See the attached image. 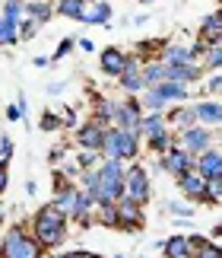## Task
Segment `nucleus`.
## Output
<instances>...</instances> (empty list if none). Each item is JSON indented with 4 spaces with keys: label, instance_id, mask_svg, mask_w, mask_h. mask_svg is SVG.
<instances>
[{
    "label": "nucleus",
    "instance_id": "obj_43",
    "mask_svg": "<svg viewBox=\"0 0 222 258\" xmlns=\"http://www.w3.org/2000/svg\"><path fill=\"white\" fill-rule=\"evenodd\" d=\"M60 172H64L67 178H70V182H73V178H79V172H83V169H79V166H76V160H64V163H60Z\"/></svg>",
    "mask_w": 222,
    "mask_h": 258
},
{
    "label": "nucleus",
    "instance_id": "obj_7",
    "mask_svg": "<svg viewBox=\"0 0 222 258\" xmlns=\"http://www.w3.org/2000/svg\"><path fill=\"white\" fill-rule=\"evenodd\" d=\"M124 195L127 198H134V201L140 204H146L149 201V195H153V178H149V169L143 163H130L127 166V178H124Z\"/></svg>",
    "mask_w": 222,
    "mask_h": 258
},
{
    "label": "nucleus",
    "instance_id": "obj_42",
    "mask_svg": "<svg viewBox=\"0 0 222 258\" xmlns=\"http://www.w3.org/2000/svg\"><path fill=\"white\" fill-rule=\"evenodd\" d=\"M194 204H203V207H219L222 201H219V198H216L213 191H209V188H203V191H200V198H197Z\"/></svg>",
    "mask_w": 222,
    "mask_h": 258
},
{
    "label": "nucleus",
    "instance_id": "obj_24",
    "mask_svg": "<svg viewBox=\"0 0 222 258\" xmlns=\"http://www.w3.org/2000/svg\"><path fill=\"white\" fill-rule=\"evenodd\" d=\"M86 0H54V16H64V19H76L86 13Z\"/></svg>",
    "mask_w": 222,
    "mask_h": 258
},
{
    "label": "nucleus",
    "instance_id": "obj_21",
    "mask_svg": "<svg viewBox=\"0 0 222 258\" xmlns=\"http://www.w3.org/2000/svg\"><path fill=\"white\" fill-rule=\"evenodd\" d=\"M159 252H162V258H190V242L184 233H178V236H168Z\"/></svg>",
    "mask_w": 222,
    "mask_h": 258
},
{
    "label": "nucleus",
    "instance_id": "obj_13",
    "mask_svg": "<svg viewBox=\"0 0 222 258\" xmlns=\"http://www.w3.org/2000/svg\"><path fill=\"white\" fill-rule=\"evenodd\" d=\"M124 64H127V51H121L118 45H108V48L98 51V67H102V74L111 77V80H118V77H121Z\"/></svg>",
    "mask_w": 222,
    "mask_h": 258
},
{
    "label": "nucleus",
    "instance_id": "obj_57",
    "mask_svg": "<svg viewBox=\"0 0 222 258\" xmlns=\"http://www.w3.org/2000/svg\"><path fill=\"white\" fill-rule=\"evenodd\" d=\"M216 45H222V35H219V38H216Z\"/></svg>",
    "mask_w": 222,
    "mask_h": 258
},
{
    "label": "nucleus",
    "instance_id": "obj_38",
    "mask_svg": "<svg viewBox=\"0 0 222 258\" xmlns=\"http://www.w3.org/2000/svg\"><path fill=\"white\" fill-rule=\"evenodd\" d=\"M73 48H76V38H60V42H57V51L51 54V64H57V61H64V57L70 54V51H73Z\"/></svg>",
    "mask_w": 222,
    "mask_h": 258
},
{
    "label": "nucleus",
    "instance_id": "obj_33",
    "mask_svg": "<svg viewBox=\"0 0 222 258\" xmlns=\"http://www.w3.org/2000/svg\"><path fill=\"white\" fill-rule=\"evenodd\" d=\"M13 45H19V26L0 16V48H13Z\"/></svg>",
    "mask_w": 222,
    "mask_h": 258
},
{
    "label": "nucleus",
    "instance_id": "obj_32",
    "mask_svg": "<svg viewBox=\"0 0 222 258\" xmlns=\"http://www.w3.org/2000/svg\"><path fill=\"white\" fill-rule=\"evenodd\" d=\"M76 185L83 188L86 195H92V201H98V169H83L76 178Z\"/></svg>",
    "mask_w": 222,
    "mask_h": 258
},
{
    "label": "nucleus",
    "instance_id": "obj_22",
    "mask_svg": "<svg viewBox=\"0 0 222 258\" xmlns=\"http://www.w3.org/2000/svg\"><path fill=\"white\" fill-rule=\"evenodd\" d=\"M159 93H162V99L168 105H178V102H187L190 99V86H184V83H171V80H162L156 86Z\"/></svg>",
    "mask_w": 222,
    "mask_h": 258
},
{
    "label": "nucleus",
    "instance_id": "obj_51",
    "mask_svg": "<svg viewBox=\"0 0 222 258\" xmlns=\"http://www.w3.org/2000/svg\"><path fill=\"white\" fill-rule=\"evenodd\" d=\"M127 23H134V26H146V23H149V16H146V13H143V16H130Z\"/></svg>",
    "mask_w": 222,
    "mask_h": 258
},
{
    "label": "nucleus",
    "instance_id": "obj_45",
    "mask_svg": "<svg viewBox=\"0 0 222 258\" xmlns=\"http://www.w3.org/2000/svg\"><path fill=\"white\" fill-rule=\"evenodd\" d=\"M60 121H64V127H76L79 124V118L73 108H60Z\"/></svg>",
    "mask_w": 222,
    "mask_h": 258
},
{
    "label": "nucleus",
    "instance_id": "obj_5",
    "mask_svg": "<svg viewBox=\"0 0 222 258\" xmlns=\"http://www.w3.org/2000/svg\"><path fill=\"white\" fill-rule=\"evenodd\" d=\"M194 163H197L194 153H187L181 144H171L168 150L156 160V172H165V175H171V178H178V175H184V172L194 169Z\"/></svg>",
    "mask_w": 222,
    "mask_h": 258
},
{
    "label": "nucleus",
    "instance_id": "obj_9",
    "mask_svg": "<svg viewBox=\"0 0 222 258\" xmlns=\"http://www.w3.org/2000/svg\"><path fill=\"white\" fill-rule=\"evenodd\" d=\"M105 131H108L105 121H98V118H86L83 124L73 127V141H76L79 150H102Z\"/></svg>",
    "mask_w": 222,
    "mask_h": 258
},
{
    "label": "nucleus",
    "instance_id": "obj_30",
    "mask_svg": "<svg viewBox=\"0 0 222 258\" xmlns=\"http://www.w3.org/2000/svg\"><path fill=\"white\" fill-rule=\"evenodd\" d=\"M165 214H168V217H175V220H194L197 204H187V201H168V204H165Z\"/></svg>",
    "mask_w": 222,
    "mask_h": 258
},
{
    "label": "nucleus",
    "instance_id": "obj_40",
    "mask_svg": "<svg viewBox=\"0 0 222 258\" xmlns=\"http://www.w3.org/2000/svg\"><path fill=\"white\" fill-rule=\"evenodd\" d=\"M203 89L209 96H219L222 93V71H216V74H209L206 80H203Z\"/></svg>",
    "mask_w": 222,
    "mask_h": 258
},
{
    "label": "nucleus",
    "instance_id": "obj_44",
    "mask_svg": "<svg viewBox=\"0 0 222 258\" xmlns=\"http://www.w3.org/2000/svg\"><path fill=\"white\" fill-rule=\"evenodd\" d=\"M7 121H26V108H19V102L7 105Z\"/></svg>",
    "mask_w": 222,
    "mask_h": 258
},
{
    "label": "nucleus",
    "instance_id": "obj_50",
    "mask_svg": "<svg viewBox=\"0 0 222 258\" xmlns=\"http://www.w3.org/2000/svg\"><path fill=\"white\" fill-rule=\"evenodd\" d=\"M32 64L38 67V71H45V67H51V57H45V54H38V57H32Z\"/></svg>",
    "mask_w": 222,
    "mask_h": 258
},
{
    "label": "nucleus",
    "instance_id": "obj_28",
    "mask_svg": "<svg viewBox=\"0 0 222 258\" xmlns=\"http://www.w3.org/2000/svg\"><path fill=\"white\" fill-rule=\"evenodd\" d=\"M0 16L10 19L13 26H19L23 16H26V0H4V4H0Z\"/></svg>",
    "mask_w": 222,
    "mask_h": 258
},
{
    "label": "nucleus",
    "instance_id": "obj_54",
    "mask_svg": "<svg viewBox=\"0 0 222 258\" xmlns=\"http://www.w3.org/2000/svg\"><path fill=\"white\" fill-rule=\"evenodd\" d=\"M48 258H79V249H76V252H60V255H48Z\"/></svg>",
    "mask_w": 222,
    "mask_h": 258
},
{
    "label": "nucleus",
    "instance_id": "obj_4",
    "mask_svg": "<svg viewBox=\"0 0 222 258\" xmlns=\"http://www.w3.org/2000/svg\"><path fill=\"white\" fill-rule=\"evenodd\" d=\"M124 178H127L124 160H102L98 163V201L95 204H111L118 198H124Z\"/></svg>",
    "mask_w": 222,
    "mask_h": 258
},
{
    "label": "nucleus",
    "instance_id": "obj_17",
    "mask_svg": "<svg viewBox=\"0 0 222 258\" xmlns=\"http://www.w3.org/2000/svg\"><path fill=\"white\" fill-rule=\"evenodd\" d=\"M175 185H178V191L184 195L190 204H194L197 198H200V191L206 188V178L200 175L197 169H190V172H184V175H178V178H175Z\"/></svg>",
    "mask_w": 222,
    "mask_h": 258
},
{
    "label": "nucleus",
    "instance_id": "obj_27",
    "mask_svg": "<svg viewBox=\"0 0 222 258\" xmlns=\"http://www.w3.org/2000/svg\"><path fill=\"white\" fill-rule=\"evenodd\" d=\"M140 105H143V112H165L168 102L162 99V93H159L156 86H146L143 93H140Z\"/></svg>",
    "mask_w": 222,
    "mask_h": 258
},
{
    "label": "nucleus",
    "instance_id": "obj_52",
    "mask_svg": "<svg viewBox=\"0 0 222 258\" xmlns=\"http://www.w3.org/2000/svg\"><path fill=\"white\" fill-rule=\"evenodd\" d=\"M35 191H38V185H35V178H29V182H26V195H29V198H35Z\"/></svg>",
    "mask_w": 222,
    "mask_h": 258
},
{
    "label": "nucleus",
    "instance_id": "obj_31",
    "mask_svg": "<svg viewBox=\"0 0 222 258\" xmlns=\"http://www.w3.org/2000/svg\"><path fill=\"white\" fill-rule=\"evenodd\" d=\"M165 80V64L162 61H146L143 64V83L146 86H159Z\"/></svg>",
    "mask_w": 222,
    "mask_h": 258
},
{
    "label": "nucleus",
    "instance_id": "obj_12",
    "mask_svg": "<svg viewBox=\"0 0 222 258\" xmlns=\"http://www.w3.org/2000/svg\"><path fill=\"white\" fill-rule=\"evenodd\" d=\"M165 121H168V131H171V134H178V131H184V127L197 124L194 105H190V102H178V105H168V108H165Z\"/></svg>",
    "mask_w": 222,
    "mask_h": 258
},
{
    "label": "nucleus",
    "instance_id": "obj_35",
    "mask_svg": "<svg viewBox=\"0 0 222 258\" xmlns=\"http://www.w3.org/2000/svg\"><path fill=\"white\" fill-rule=\"evenodd\" d=\"M105 156L98 153V150H79L76 153V166L79 169H98V163H102Z\"/></svg>",
    "mask_w": 222,
    "mask_h": 258
},
{
    "label": "nucleus",
    "instance_id": "obj_10",
    "mask_svg": "<svg viewBox=\"0 0 222 258\" xmlns=\"http://www.w3.org/2000/svg\"><path fill=\"white\" fill-rule=\"evenodd\" d=\"M118 89L124 96H140L146 89V83H143V61L130 51L127 54V64H124V71H121V77H118Z\"/></svg>",
    "mask_w": 222,
    "mask_h": 258
},
{
    "label": "nucleus",
    "instance_id": "obj_53",
    "mask_svg": "<svg viewBox=\"0 0 222 258\" xmlns=\"http://www.w3.org/2000/svg\"><path fill=\"white\" fill-rule=\"evenodd\" d=\"M64 86H67V83H51V86H48V93H51V96H60V93H64Z\"/></svg>",
    "mask_w": 222,
    "mask_h": 258
},
{
    "label": "nucleus",
    "instance_id": "obj_41",
    "mask_svg": "<svg viewBox=\"0 0 222 258\" xmlns=\"http://www.w3.org/2000/svg\"><path fill=\"white\" fill-rule=\"evenodd\" d=\"M13 153H16V147H13V141L4 134V137H0V160L10 163V160H13Z\"/></svg>",
    "mask_w": 222,
    "mask_h": 258
},
{
    "label": "nucleus",
    "instance_id": "obj_29",
    "mask_svg": "<svg viewBox=\"0 0 222 258\" xmlns=\"http://www.w3.org/2000/svg\"><path fill=\"white\" fill-rule=\"evenodd\" d=\"M171 144H175V134H171L168 127H165V131H159V134H153V137H146V147H149V153H156V156H162V153L168 150Z\"/></svg>",
    "mask_w": 222,
    "mask_h": 258
},
{
    "label": "nucleus",
    "instance_id": "obj_6",
    "mask_svg": "<svg viewBox=\"0 0 222 258\" xmlns=\"http://www.w3.org/2000/svg\"><path fill=\"white\" fill-rule=\"evenodd\" d=\"M118 207V230H124V233H140L146 226V204H140L134 201V198H118L115 201Z\"/></svg>",
    "mask_w": 222,
    "mask_h": 258
},
{
    "label": "nucleus",
    "instance_id": "obj_20",
    "mask_svg": "<svg viewBox=\"0 0 222 258\" xmlns=\"http://www.w3.org/2000/svg\"><path fill=\"white\" fill-rule=\"evenodd\" d=\"M115 112H118V99H108V96H92V118L105 124H115Z\"/></svg>",
    "mask_w": 222,
    "mask_h": 258
},
{
    "label": "nucleus",
    "instance_id": "obj_55",
    "mask_svg": "<svg viewBox=\"0 0 222 258\" xmlns=\"http://www.w3.org/2000/svg\"><path fill=\"white\" fill-rule=\"evenodd\" d=\"M79 258H105V255H98V252H86V249H79Z\"/></svg>",
    "mask_w": 222,
    "mask_h": 258
},
{
    "label": "nucleus",
    "instance_id": "obj_19",
    "mask_svg": "<svg viewBox=\"0 0 222 258\" xmlns=\"http://www.w3.org/2000/svg\"><path fill=\"white\" fill-rule=\"evenodd\" d=\"M159 61H162V64H194V57H190V48L187 45L165 42V48L159 51Z\"/></svg>",
    "mask_w": 222,
    "mask_h": 258
},
{
    "label": "nucleus",
    "instance_id": "obj_1",
    "mask_svg": "<svg viewBox=\"0 0 222 258\" xmlns=\"http://www.w3.org/2000/svg\"><path fill=\"white\" fill-rule=\"evenodd\" d=\"M29 233H32V239L42 245L45 252H51V249H60V245L67 242L70 220L57 211L54 204H42L32 214V220H29Z\"/></svg>",
    "mask_w": 222,
    "mask_h": 258
},
{
    "label": "nucleus",
    "instance_id": "obj_11",
    "mask_svg": "<svg viewBox=\"0 0 222 258\" xmlns=\"http://www.w3.org/2000/svg\"><path fill=\"white\" fill-rule=\"evenodd\" d=\"M140 118H143V105H140V96H124L118 99V112H115V127H124V131H137Z\"/></svg>",
    "mask_w": 222,
    "mask_h": 258
},
{
    "label": "nucleus",
    "instance_id": "obj_15",
    "mask_svg": "<svg viewBox=\"0 0 222 258\" xmlns=\"http://www.w3.org/2000/svg\"><path fill=\"white\" fill-rule=\"evenodd\" d=\"M194 169L203 178H222V147H209V150L197 153Z\"/></svg>",
    "mask_w": 222,
    "mask_h": 258
},
{
    "label": "nucleus",
    "instance_id": "obj_46",
    "mask_svg": "<svg viewBox=\"0 0 222 258\" xmlns=\"http://www.w3.org/2000/svg\"><path fill=\"white\" fill-rule=\"evenodd\" d=\"M64 160H67V147H54V150L48 153V163H51V166H60Z\"/></svg>",
    "mask_w": 222,
    "mask_h": 258
},
{
    "label": "nucleus",
    "instance_id": "obj_26",
    "mask_svg": "<svg viewBox=\"0 0 222 258\" xmlns=\"http://www.w3.org/2000/svg\"><path fill=\"white\" fill-rule=\"evenodd\" d=\"M165 48V38H146V42H137L134 48V54L140 57V61H159V51Z\"/></svg>",
    "mask_w": 222,
    "mask_h": 258
},
{
    "label": "nucleus",
    "instance_id": "obj_8",
    "mask_svg": "<svg viewBox=\"0 0 222 258\" xmlns=\"http://www.w3.org/2000/svg\"><path fill=\"white\" fill-rule=\"evenodd\" d=\"M213 141H216V134H213V127H206V124H190V127H184V131L175 134V144H181L187 153H194V156L209 150Z\"/></svg>",
    "mask_w": 222,
    "mask_h": 258
},
{
    "label": "nucleus",
    "instance_id": "obj_23",
    "mask_svg": "<svg viewBox=\"0 0 222 258\" xmlns=\"http://www.w3.org/2000/svg\"><path fill=\"white\" fill-rule=\"evenodd\" d=\"M26 16H32L35 23H48L54 16V0H26Z\"/></svg>",
    "mask_w": 222,
    "mask_h": 258
},
{
    "label": "nucleus",
    "instance_id": "obj_48",
    "mask_svg": "<svg viewBox=\"0 0 222 258\" xmlns=\"http://www.w3.org/2000/svg\"><path fill=\"white\" fill-rule=\"evenodd\" d=\"M206 188H209V191H213L219 201H222V178H206Z\"/></svg>",
    "mask_w": 222,
    "mask_h": 258
},
{
    "label": "nucleus",
    "instance_id": "obj_18",
    "mask_svg": "<svg viewBox=\"0 0 222 258\" xmlns=\"http://www.w3.org/2000/svg\"><path fill=\"white\" fill-rule=\"evenodd\" d=\"M165 127H168L165 112H143L137 134H140V141H146V137H153V134H159V131H165Z\"/></svg>",
    "mask_w": 222,
    "mask_h": 258
},
{
    "label": "nucleus",
    "instance_id": "obj_25",
    "mask_svg": "<svg viewBox=\"0 0 222 258\" xmlns=\"http://www.w3.org/2000/svg\"><path fill=\"white\" fill-rule=\"evenodd\" d=\"M92 223L105 226V230H118V207H115V201H111V204H95Z\"/></svg>",
    "mask_w": 222,
    "mask_h": 258
},
{
    "label": "nucleus",
    "instance_id": "obj_56",
    "mask_svg": "<svg viewBox=\"0 0 222 258\" xmlns=\"http://www.w3.org/2000/svg\"><path fill=\"white\" fill-rule=\"evenodd\" d=\"M137 4H140V7H153L156 0H137Z\"/></svg>",
    "mask_w": 222,
    "mask_h": 258
},
{
    "label": "nucleus",
    "instance_id": "obj_34",
    "mask_svg": "<svg viewBox=\"0 0 222 258\" xmlns=\"http://www.w3.org/2000/svg\"><path fill=\"white\" fill-rule=\"evenodd\" d=\"M200 67H203L206 74H216V71H222V45H209V51L203 54V61H200Z\"/></svg>",
    "mask_w": 222,
    "mask_h": 258
},
{
    "label": "nucleus",
    "instance_id": "obj_14",
    "mask_svg": "<svg viewBox=\"0 0 222 258\" xmlns=\"http://www.w3.org/2000/svg\"><path fill=\"white\" fill-rule=\"evenodd\" d=\"M111 19H115V7H111L108 0H92V4L86 7V13L79 16V23H83V26H105V29H111Z\"/></svg>",
    "mask_w": 222,
    "mask_h": 258
},
{
    "label": "nucleus",
    "instance_id": "obj_36",
    "mask_svg": "<svg viewBox=\"0 0 222 258\" xmlns=\"http://www.w3.org/2000/svg\"><path fill=\"white\" fill-rule=\"evenodd\" d=\"M38 29H42V23H35L32 16H23V23H19V42H29V38H35Z\"/></svg>",
    "mask_w": 222,
    "mask_h": 258
},
{
    "label": "nucleus",
    "instance_id": "obj_37",
    "mask_svg": "<svg viewBox=\"0 0 222 258\" xmlns=\"http://www.w3.org/2000/svg\"><path fill=\"white\" fill-rule=\"evenodd\" d=\"M38 127H42V131H60V127H64V121H60L57 112H42V118H38Z\"/></svg>",
    "mask_w": 222,
    "mask_h": 258
},
{
    "label": "nucleus",
    "instance_id": "obj_47",
    "mask_svg": "<svg viewBox=\"0 0 222 258\" xmlns=\"http://www.w3.org/2000/svg\"><path fill=\"white\" fill-rule=\"evenodd\" d=\"M7 185H10V169H7V163L0 160V195L7 191Z\"/></svg>",
    "mask_w": 222,
    "mask_h": 258
},
{
    "label": "nucleus",
    "instance_id": "obj_39",
    "mask_svg": "<svg viewBox=\"0 0 222 258\" xmlns=\"http://www.w3.org/2000/svg\"><path fill=\"white\" fill-rule=\"evenodd\" d=\"M187 48H190V57H194V61L200 64V61H203V54L209 51V42H203V38H200V35H197V38H194V42H190Z\"/></svg>",
    "mask_w": 222,
    "mask_h": 258
},
{
    "label": "nucleus",
    "instance_id": "obj_2",
    "mask_svg": "<svg viewBox=\"0 0 222 258\" xmlns=\"http://www.w3.org/2000/svg\"><path fill=\"white\" fill-rule=\"evenodd\" d=\"M105 160H124V163H134L140 156V134L137 131H124V127H115L108 124L105 131V141H102V150Z\"/></svg>",
    "mask_w": 222,
    "mask_h": 258
},
{
    "label": "nucleus",
    "instance_id": "obj_3",
    "mask_svg": "<svg viewBox=\"0 0 222 258\" xmlns=\"http://www.w3.org/2000/svg\"><path fill=\"white\" fill-rule=\"evenodd\" d=\"M0 258H45V249L32 239L29 226L13 223L0 236Z\"/></svg>",
    "mask_w": 222,
    "mask_h": 258
},
{
    "label": "nucleus",
    "instance_id": "obj_16",
    "mask_svg": "<svg viewBox=\"0 0 222 258\" xmlns=\"http://www.w3.org/2000/svg\"><path fill=\"white\" fill-rule=\"evenodd\" d=\"M197 115V124L206 127H222V102L219 99H200V102H190Z\"/></svg>",
    "mask_w": 222,
    "mask_h": 258
},
{
    "label": "nucleus",
    "instance_id": "obj_49",
    "mask_svg": "<svg viewBox=\"0 0 222 258\" xmlns=\"http://www.w3.org/2000/svg\"><path fill=\"white\" fill-rule=\"evenodd\" d=\"M76 48H83V51L92 54L95 51V45H92V38H76Z\"/></svg>",
    "mask_w": 222,
    "mask_h": 258
}]
</instances>
